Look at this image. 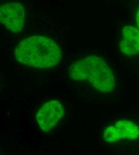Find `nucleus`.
Masks as SVG:
<instances>
[{"label":"nucleus","mask_w":139,"mask_h":155,"mask_svg":"<svg viewBox=\"0 0 139 155\" xmlns=\"http://www.w3.org/2000/svg\"><path fill=\"white\" fill-rule=\"evenodd\" d=\"M136 23H137V26H138L139 29V9L138 12H137V13L136 16Z\"/></svg>","instance_id":"obj_7"},{"label":"nucleus","mask_w":139,"mask_h":155,"mask_svg":"<svg viewBox=\"0 0 139 155\" xmlns=\"http://www.w3.org/2000/svg\"><path fill=\"white\" fill-rule=\"evenodd\" d=\"M123 54L130 57L139 56V30L131 25L122 29V39L119 45Z\"/></svg>","instance_id":"obj_6"},{"label":"nucleus","mask_w":139,"mask_h":155,"mask_svg":"<svg viewBox=\"0 0 139 155\" xmlns=\"http://www.w3.org/2000/svg\"><path fill=\"white\" fill-rule=\"evenodd\" d=\"M69 77L75 81L88 80L96 89L109 93L115 87L113 72L105 60L89 56L73 63L69 69Z\"/></svg>","instance_id":"obj_2"},{"label":"nucleus","mask_w":139,"mask_h":155,"mask_svg":"<svg viewBox=\"0 0 139 155\" xmlns=\"http://www.w3.org/2000/svg\"><path fill=\"white\" fill-rule=\"evenodd\" d=\"M64 115L62 104L53 100L46 102L38 111L37 121L41 130L48 133L54 128Z\"/></svg>","instance_id":"obj_4"},{"label":"nucleus","mask_w":139,"mask_h":155,"mask_svg":"<svg viewBox=\"0 0 139 155\" xmlns=\"http://www.w3.org/2000/svg\"><path fill=\"white\" fill-rule=\"evenodd\" d=\"M139 137V127L133 122L121 120L110 126L104 132V139L108 143L122 140H135Z\"/></svg>","instance_id":"obj_5"},{"label":"nucleus","mask_w":139,"mask_h":155,"mask_svg":"<svg viewBox=\"0 0 139 155\" xmlns=\"http://www.w3.org/2000/svg\"><path fill=\"white\" fill-rule=\"evenodd\" d=\"M25 20V8L20 2H12L1 7V23L10 31L20 32L24 27Z\"/></svg>","instance_id":"obj_3"},{"label":"nucleus","mask_w":139,"mask_h":155,"mask_svg":"<svg viewBox=\"0 0 139 155\" xmlns=\"http://www.w3.org/2000/svg\"><path fill=\"white\" fill-rule=\"evenodd\" d=\"M15 56L22 64L43 69L57 65L62 54L60 47L54 41L36 35L20 42L15 49Z\"/></svg>","instance_id":"obj_1"}]
</instances>
